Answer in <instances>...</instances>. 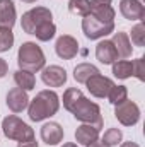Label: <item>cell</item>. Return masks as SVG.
I'll use <instances>...</instances> for the list:
<instances>
[{
  "label": "cell",
  "mask_w": 145,
  "mask_h": 147,
  "mask_svg": "<svg viewBox=\"0 0 145 147\" xmlns=\"http://www.w3.org/2000/svg\"><path fill=\"white\" fill-rule=\"evenodd\" d=\"M113 0H91V12L94 17L104 21V22H114V9L111 7Z\"/></svg>",
  "instance_id": "13"
},
{
  "label": "cell",
  "mask_w": 145,
  "mask_h": 147,
  "mask_svg": "<svg viewBox=\"0 0 145 147\" xmlns=\"http://www.w3.org/2000/svg\"><path fill=\"white\" fill-rule=\"evenodd\" d=\"M17 147H39V146H38V142L34 139H31V140H26V142H19Z\"/></svg>",
  "instance_id": "30"
},
{
  "label": "cell",
  "mask_w": 145,
  "mask_h": 147,
  "mask_svg": "<svg viewBox=\"0 0 145 147\" xmlns=\"http://www.w3.org/2000/svg\"><path fill=\"white\" fill-rule=\"evenodd\" d=\"M55 33H56V26L53 24V21H48V22H44V24H41V26L38 28L36 33H34V36H36L39 41H50L51 38L55 36Z\"/></svg>",
  "instance_id": "23"
},
{
  "label": "cell",
  "mask_w": 145,
  "mask_h": 147,
  "mask_svg": "<svg viewBox=\"0 0 145 147\" xmlns=\"http://www.w3.org/2000/svg\"><path fill=\"white\" fill-rule=\"evenodd\" d=\"M82 31L85 38L89 39H99L111 34L114 31V22H104L97 17H94L92 14H87L82 19Z\"/></svg>",
  "instance_id": "5"
},
{
  "label": "cell",
  "mask_w": 145,
  "mask_h": 147,
  "mask_svg": "<svg viewBox=\"0 0 145 147\" xmlns=\"http://www.w3.org/2000/svg\"><path fill=\"white\" fill-rule=\"evenodd\" d=\"M2 128H3V134H5L7 139L17 140V142H26V140L34 139V130L28 123H24L21 118H17L14 115L3 118Z\"/></svg>",
  "instance_id": "4"
},
{
  "label": "cell",
  "mask_w": 145,
  "mask_h": 147,
  "mask_svg": "<svg viewBox=\"0 0 145 147\" xmlns=\"http://www.w3.org/2000/svg\"><path fill=\"white\" fill-rule=\"evenodd\" d=\"M44 62H46L44 53H43V50L38 46L36 43L28 41V43L21 45L19 53H17V63H19L21 70L34 74L38 70L44 69Z\"/></svg>",
  "instance_id": "3"
},
{
  "label": "cell",
  "mask_w": 145,
  "mask_h": 147,
  "mask_svg": "<svg viewBox=\"0 0 145 147\" xmlns=\"http://www.w3.org/2000/svg\"><path fill=\"white\" fill-rule=\"evenodd\" d=\"M97 139H99V130L89 123H82L75 130V140L82 146H89V144L96 142Z\"/></svg>",
  "instance_id": "18"
},
{
  "label": "cell",
  "mask_w": 145,
  "mask_h": 147,
  "mask_svg": "<svg viewBox=\"0 0 145 147\" xmlns=\"http://www.w3.org/2000/svg\"><path fill=\"white\" fill-rule=\"evenodd\" d=\"M114 116H116V120H118L121 125H125V127H133V125H137L138 120H140V108H138L133 101L125 99L123 103L116 105Z\"/></svg>",
  "instance_id": "7"
},
{
  "label": "cell",
  "mask_w": 145,
  "mask_h": 147,
  "mask_svg": "<svg viewBox=\"0 0 145 147\" xmlns=\"http://www.w3.org/2000/svg\"><path fill=\"white\" fill-rule=\"evenodd\" d=\"M121 139H123V134H121L119 128H109L108 132H104L101 142H103L106 147H114V146H118V144L121 142Z\"/></svg>",
  "instance_id": "25"
},
{
  "label": "cell",
  "mask_w": 145,
  "mask_h": 147,
  "mask_svg": "<svg viewBox=\"0 0 145 147\" xmlns=\"http://www.w3.org/2000/svg\"><path fill=\"white\" fill-rule=\"evenodd\" d=\"M15 24V5L12 0H0V28L12 29Z\"/></svg>",
  "instance_id": "16"
},
{
  "label": "cell",
  "mask_w": 145,
  "mask_h": 147,
  "mask_svg": "<svg viewBox=\"0 0 145 147\" xmlns=\"http://www.w3.org/2000/svg\"><path fill=\"white\" fill-rule=\"evenodd\" d=\"M51 19H53V16H51L50 9H46V7H36V9H31V10H28L26 14H22L21 26H22L24 33L34 34L36 29L41 24H44V22H48V21H51Z\"/></svg>",
  "instance_id": "6"
},
{
  "label": "cell",
  "mask_w": 145,
  "mask_h": 147,
  "mask_svg": "<svg viewBox=\"0 0 145 147\" xmlns=\"http://www.w3.org/2000/svg\"><path fill=\"white\" fill-rule=\"evenodd\" d=\"M108 99L111 105H119V103H123L125 99H128V91H126V87L125 86H113L111 87V91H109L108 94Z\"/></svg>",
  "instance_id": "24"
},
{
  "label": "cell",
  "mask_w": 145,
  "mask_h": 147,
  "mask_svg": "<svg viewBox=\"0 0 145 147\" xmlns=\"http://www.w3.org/2000/svg\"><path fill=\"white\" fill-rule=\"evenodd\" d=\"M7 72H9V65H7V62H5L3 58H0V79L5 77Z\"/></svg>",
  "instance_id": "29"
},
{
  "label": "cell",
  "mask_w": 145,
  "mask_h": 147,
  "mask_svg": "<svg viewBox=\"0 0 145 147\" xmlns=\"http://www.w3.org/2000/svg\"><path fill=\"white\" fill-rule=\"evenodd\" d=\"M63 108L67 111H70L79 121L89 123V125L96 127L97 130L103 128L101 108H99L96 103H92L91 99H87L80 89H77V87H68V89L63 92Z\"/></svg>",
  "instance_id": "1"
},
{
  "label": "cell",
  "mask_w": 145,
  "mask_h": 147,
  "mask_svg": "<svg viewBox=\"0 0 145 147\" xmlns=\"http://www.w3.org/2000/svg\"><path fill=\"white\" fill-rule=\"evenodd\" d=\"M96 58L104 65H111V63H114L118 60V55H116V50H114V45H113L111 39H104V41L97 43Z\"/></svg>",
  "instance_id": "15"
},
{
  "label": "cell",
  "mask_w": 145,
  "mask_h": 147,
  "mask_svg": "<svg viewBox=\"0 0 145 147\" xmlns=\"http://www.w3.org/2000/svg\"><path fill=\"white\" fill-rule=\"evenodd\" d=\"M68 10L75 16L85 17L91 12V0H70L68 2Z\"/></svg>",
  "instance_id": "22"
},
{
  "label": "cell",
  "mask_w": 145,
  "mask_h": 147,
  "mask_svg": "<svg viewBox=\"0 0 145 147\" xmlns=\"http://www.w3.org/2000/svg\"><path fill=\"white\" fill-rule=\"evenodd\" d=\"M22 2H26V3H33V2H36V0H22Z\"/></svg>",
  "instance_id": "34"
},
{
  "label": "cell",
  "mask_w": 145,
  "mask_h": 147,
  "mask_svg": "<svg viewBox=\"0 0 145 147\" xmlns=\"http://www.w3.org/2000/svg\"><path fill=\"white\" fill-rule=\"evenodd\" d=\"M85 147H106V146H104L103 142H97V140H96V142H92V144H89V146H85Z\"/></svg>",
  "instance_id": "32"
},
{
  "label": "cell",
  "mask_w": 145,
  "mask_h": 147,
  "mask_svg": "<svg viewBox=\"0 0 145 147\" xmlns=\"http://www.w3.org/2000/svg\"><path fill=\"white\" fill-rule=\"evenodd\" d=\"M62 147H79L77 144H72V142H68V144H63Z\"/></svg>",
  "instance_id": "33"
},
{
  "label": "cell",
  "mask_w": 145,
  "mask_h": 147,
  "mask_svg": "<svg viewBox=\"0 0 145 147\" xmlns=\"http://www.w3.org/2000/svg\"><path fill=\"white\" fill-rule=\"evenodd\" d=\"M132 63H133V74H132V75H135L138 80H145V62H144V58H137V60H133Z\"/></svg>",
  "instance_id": "28"
},
{
  "label": "cell",
  "mask_w": 145,
  "mask_h": 147,
  "mask_svg": "<svg viewBox=\"0 0 145 147\" xmlns=\"http://www.w3.org/2000/svg\"><path fill=\"white\" fill-rule=\"evenodd\" d=\"M55 51L60 58L63 60H70L73 58L77 53H79V43L77 39L70 34H63L56 39V45H55Z\"/></svg>",
  "instance_id": "9"
},
{
  "label": "cell",
  "mask_w": 145,
  "mask_h": 147,
  "mask_svg": "<svg viewBox=\"0 0 145 147\" xmlns=\"http://www.w3.org/2000/svg\"><path fill=\"white\" fill-rule=\"evenodd\" d=\"M132 74H133V63H132V62H128V60H116V62L113 63V75H114V77L125 80V79H128Z\"/></svg>",
  "instance_id": "21"
},
{
  "label": "cell",
  "mask_w": 145,
  "mask_h": 147,
  "mask_svg": "<svg viewBox=\"0 0 145 147\" xmlns=\"http://www.w3.org/2000/svg\"><path fill=\"white\" fill-rule=\"evenodd\" d=\"M135 46H145V26L140 21L133 29H132V41Z\"/></svg>",
  "instance_id": "27"
},
{
  "label": "cell",
  "mask_w": 145,
  "mask_h": 147,
  "mask_svg": "<svg viewBox=\"0 0 145 147\" xmlns=\"http://www.w3.org/2000/svg\"><path fill=\"white\" fill-rule=\"evenodd\" d=\"M14 82L17 84L19 89H24V91H31L34 89V84H36V79H34V74L26 72V70H17L14 74Z\"/></svg>",
  "instance_id": "20"
},
{
  "label": "cell",
  "mask_w": 145,
  "mask_h": 147,
  "mask_svg": "<svg viewBox=\"0 0 145 147\" xmlns=\"http://www.w3.org/2000/svg\"><path fill=\"white\" fill-rule=\"evenodd\" d=\"M119 12L128 21H142L145 17V7L140 0H121Z\"/></svg>",
  "instance_id": "11"
},
{
  "label": "cell",
  "mask_w": 145,
  "mask_h": 147,
  "mask_svg": "<svg viewBox=\"0 0 145 147\" xmlns=\"http://www.w3.org/2000/svg\"><path fill=\"white\" fill-rule=\"evenodd\" d=\"M41 80L50 87H62L67 82V72L60 65H50L44 67L41 72Z\"/></svg>",
  "instance_id": "10"
},
{
  "label": "cell",
  "mask_w": 145,
  "mask_h": 147,
  "mask_svg": "<svg viewBox=\"0 0 145 147\" xmlns=\"http://www.w3.org/2000/svg\"><path fill=\"white\" fill-rule=\"evenodd\" d=\"M96 74H99V70L94 67V65H91V63H79L75 69H73V79L77 80V82H80V84H85L92 75H96Z\"/></svg>",
  "instance_id": "19"
},
{
  "label": "cell",
  "mask_w": 145,
  "mask_h": 147,
  "mask_svg": "<svg viewBox=\"0 0 145 147\" xmlns=\"http://www.w3.org/2000/svg\"><path fill=\"white\" fill-rule=\"evenodd\" d=\"M85 86H87V91L94 96V98H108L109 91H111V87L114 86V82L108 79V77H104V75H101V74H96V75H92L87 82H85Z\"/></svg>",
  "instance_id": "8"
},
{
  "label": "cell",
  "mask_w": 145,
  "mask_h": 147,
  "mask_svg": "<svg viewBox=\"0 0 145 147\" xmlns=\"http://www.w3.org/2000/svg\"><path fill=\"white\" fill-rule=\"evenodd\" d=\"M29 105V98H28V92L24 89H19V87H14L9 91L7 94V106L9 110L14 111V113H21L28 108Z\"/></svg>",
  "instance_id": "14"
},
{
  "label": "cell",
  "mask_w": 145,
  "mask_h": 147,
  "mask_svg": "<svg viewBox=\"0 0 145 147\" xmlns=\"http://www.w3.org/2000/svg\"><path fill=\"white\" fill-rule=\"evenodd\" d=\"M121 147H140L138 144H135V142H123Z\"/></svg>",
  "instance_id": "31"
},
{
  "label": "cell",
  "mask_w": 145,
  "mask_h": 147,
  "mask_svg": "<svg viewBox=\"0 0 145 147\" xmlns=\"http://www.w3.org/2000/svg\"><path fill=\"white\" fill-rule=\"evenodd\" d=\"M41 139L48 146H56L63 140V128L56 121H48L41 127Z\"/></svg>",
  "instance_id": "12"
},
{
  "label": "cell",
  "mask_w": 145,
  "mask_h": 147,
  "mask_svg": "<svg viewBox=\"0 0 145 147\" xmlns=\"http://www.w3.org/2000/svg\"><path fill=\"white\" fill-rule=\"evenodd\" d=\"M28 115L31 121H43L50 116H53L60 108V98L55 91H39L36 98L28 105Z\"/></svg>",
  "instance_id": "2"
},
{
  "label": "cell",
  "mask_w": 145,
  "mask_h": 147,
  "mask_svg": "<svg viewBox=\"0 0 145 147\" xmlns=\"http://www.w3.org/2000/svg\"><path fill=\"white\" fill-rule=\"evenodd\" d=\"M111 41L114 45V50H116L118 58H128V57H132L133 46H132L130 38H128L126 33H114V36H113Z\"/></svg>",
  "instance_id": "17"
},
{
  "label": "cell",
  "mask_w": 145,
  "mask_h": 147,
  "mask_svg": "<svg viewBox=\"0 0 145 147\" xmlns=\"http://www.w3.org/2000/svg\"><path fill=\"white\" fill-rule=\"evenodd\" d=\"M14 45V34L12 29L0 28V51H9Z\"/></svg>",
  "instance_id": "26"
}]
</instances>
